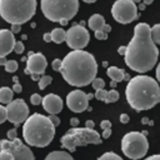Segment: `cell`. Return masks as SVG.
Listing matches in <instances>:
<instances>
[{
  "label": "cell",
  "mask_w": 160,
  "mask_h": 160,
  "mask_svg": "<svg viewBox=\"0 0 160 160\" xmlns=\"http://www.w3.org/2000/svg\"><path fill=\"white\" fill-rule=\"evenodd\" d=\"M125 64L136 72H148L152 70L159 58V49L151 38V26L146 22H139L134 28V35L126 46Z\"/></svg>",
  "instance_id": "6da1fadb"
},
{
  "label": "cell",
  "mask_w": 160,
  "mask_h": 160,
  "mask_svg": "<svg viewBox=\"0 0 160 160\" xmlns=\"http://www.w3.org/2000/svg\"><path fill=\"white\" fill-rule=\"evenodd\" d=\"M60 72L69 85L76 88L86 86L96 78L98 62L91 52L72 50L62 59Z\"/></svg>",
  "instance_id": "7a4b0ae2"
},
{
  "label": "cell",
  "mask_w": 160,
  "mask_h": 160,
  "mask_svg": "<svg viewBox=\"0 0 160 160\" xmlns=\"http://www.w3.org/2000/svg\"><path fill=\"white\" fill-rule=\"evenodd\" d=\"M125 95L134 110H149L160 102V85L151 76L138 75L129 80Z\"/></svg>",
  "instance_id": "3957f363"
},
{
  "label": "cell",
  "mask_w": 160,
  "mask_h": 160,
  "mask_svg": "<svg viewBox=\"0 0 160 160\" xmlns=\"http://www.w3.org/2000/svg\"><path fill=\"white\" fill-rule=\"evenodd\" d=\"M22 136L28 145L45 148L55 136V126L49 116L35 112L25 120L22 125Z\"/></svg>",
  "instance_id": "277c9868"
},
{
  "label": "cell",
  "mask_w": 160,
  "mask_h": 160,
  "mask_svg": "<svg viewBox=\"0 0 160 160\" xmlns=\"http://www.w3.org/2000/svg\"><path fill=\"white\" fill-rule=\"evenodd\" d=\"M36 11V0H0V16L10 24H25Z\"/></svg>",
  "instance_id": "5b68a950"
},
{
  "label": "cell",
  "mask_w": 160,
  "mask_h": 160,
  "mask_svg": "<svg viewBox=\"0 0 160 160\" xmlns=\"http://www.w3.org/2000/svg\"><path fill=\"white\" fill-rule=\"evenodd\" d=\"M40 9L48 20L66 25L78 14L79 0H41Z\"/></svg>",
  "instance_id": "8992f818"
},
{
  "label": "cell",
  "mask_w": 160,
  "mask_h": 160,
  "mask_svg": "<svg viewBox=\"0 0 160 160\" xmlns=\"http://www.w3.org/2000/svg\"><path fill=\"white\" fill-rule=\"evenodd\" d=\"M101 136L98 131H95V129L91 128H78V126H72L71 129H69L60 139V144L61 148L70 150V151H75L76 148L79 146H85L89 144H95L99 145L101 144Z\"/></svg>",
  "instance_id": "52a82bcc"
},
{
  "label": "cell",
  "mask_w": 160,
  "mask_h": 160,
  "mask_svg": "<svg viewBox=\"0 0 160 160\" xmlns=\"http://www.w3.org/2000/svg\"><path fill=\"white\" fill-rule=\"evenodd\" d=\"M149 142L146 135L140 131H130L121 139V151L131 160H139L146 155Z\"/></svg>",
  "instance_id": "ba28073f"
},
{
  "label": "cell",
  "mask_w": 160,
  "mask_h": 160,
  "mask_svg": "<svg viewBox=\"0 0 160 160\" xmlns=\"http://www.w3.org/2000/svg\"><path fill=\"white\" fill-rule=\"evenodd\" d=\"M138 10L132 0H116L111 6V15L120 24H130L138 18Z\"/></svg>",
  "instance_id": "9c48e42d"
},
{
  "label": "cell",
  "mask_w": 160,
  "mask_h": 160,
  "mask_svg": "<svg viewBox=\"0 0 160 160\" xmlns=\"http://www.w3.org/2000/svg\"><path fill=\"white\" fill-rule=\"evenodd\" d=\"M1 150L10 151L15 160H35V156L30 148L25 145L19 138H15L14 140H0V151Z\"/></svg>",
  "instance_id": "30bf717a"
},
{
  "label": "cell",
  "mask_w": 160,
  "mask_h": 160,
  "mask_svg": "<svg viewBox=\"0 0 160 160\" xmlns=\"http://www.w3.org/2000/svg\"><path fill=\"white\" fill-rule=\"evenodd\" d=\"M90 40V34L85 26L80 24L72 25L69 30H66V44L72 50H81L84 49Z\"/></svg>",
  "instance_id": "8fae6325"
},
{
  "label": "cell",
  "mask_w": 160,
  "mask_h": 160,
  "mask_svg": "<svg viewBox=\"0 0 160 160\" xmlns=\"http://www.w3.org/2000/svg\"><path fill=\"white\" fill-rule=\"evenodd\" d=\"M6 111L8 120L15 126L20 125L21 122H25V120L29 118V108L22 99H15L10 101L6 106Z\"/></svg>",
  "instance_id": "7c38bea8"
},
{
  "label": "cell",
  "mask_w": 160,
  "mask_h": 160,
  "mask_svg": "<svg viewBox=\"0 0 160 160\" xmlns=\"http://www.w3.org/2000/svg\"><path fill=\"white\" fill-rule=\"evenodd\" d=\"M89 95L82 90H72L66 96V105L74 112H82L89 108Z\"/></svg>",
  "instance_id": "4fadbf2b"
},
{
  "label": "cell",
  "mask_w": 160,
  "mask_h": 160,
  "mask_svg": "<svg viewBox=\"0 0 160 160\" xmlns=\"http://www.w3.org/2000/svg\"><path fill=\"white\" fill-rule=\"evenodd\" d=\"M48 66L46 58L41 52H29V56L26 59V69L24 70L25 74L32 75V74H44Z\"/></svg>",
  "instance_id": "5bb4252c"
},
{
  "label": "cell",
  "mask_w": 160,
  "mask_h": 160,
  "mask_svg": "<svg viewBox=\"0 0 160 160\" xmlns=\"http://www.w3.org/2000/svg\"><path fill=\"white\" fill-rule=\"evenodd\" d=\"M15 36L11 30L0 29V58L9 55L14 50Z\"/></svg>",
  "instance_id": "9a60e30c"
},
{
  "label": "cell",
  "mask_w": 160,
  "mask_h": 160,
  "mask_svg": "<svg viewBox=\"0 0 160 160\" xmlns=\"http://www.w3.org/2000/svg\"><path fill=\"white\" fill-rule=\"evenodd\" d=\"M62 100L56 94H48L42 98V108L50 115H56L62 110Z\"/></svg>",
  "instance_id": "2e32d148"
},
{
  "label": "cell",
  "mask_w": 160,
  "mask_h": 160,
  "mask_svg": "<svg viewBox=\"0 0 160 160\" xmlns=\"http://www.w3.org/2000/svg\"><path fill=\"white\" fill-rule=\"evenodd\" d=\"M105 24H106V22H105V19H104V16L100 15V14H94V15H91V16L89 18V20H88L89 28H90L91 30H94V31H96V30H102V28H104Z\"/></svg>",
  "instance_id": "e0dca14e"
},
{
  "label": "cell",
  "mask_w": 160,
  "mask_h": 160,
  "mask_svg": "<svg viewBox=\"0 0 160 160\" xmlns=\"http://www.w3.org/2000/svg\"><path fill=\"white\" fill-rule=\"evenodd\" d=\"M106 74H108V76H109L111 80H114V81H116V82H120V81L124 80L126 72H125L122 69H120V68L109 66L108 70H106Z\"/></svg>",
  "instance_id": "ac0fdd59"
},
{
  "label": "cell",
  "mask_w": 160,
  "mask_h": 160,
  "mask_svg": "<svg viewBox=\"0 0 160 160\" xmlns=\"http://www.w3.org/2000/svg\"><path fill=\"white\" fill-rule=\"evenodd\" d=\"M45 160H74L72 156L69 152L58 150V151H51L46 155Z\"/></svg>",
  "instance_id": "d6986e66"
},
{
  "label": "cell",
  "mask_w": 160,
  "mask_h": 160,
  "mask_svg": "<svg viewBox=\"0 0 160 160\" xmlns=\"http://www.w3.org/2000/svg\"><path fill=\"white\" fill-rule=\"evenodd\" d=\"M12 96H14V90L11 88H8V86L0 88V102L1 104L8 105L10 101H12Z\"/></svg>",
  "instance_id": "ffe728a7"
},
{
  "label": "cell",
  "mask_w": 160,
  "mask_h": 160,
  "mask_svg": "<svg viewBox=\"0 0 160 160\" xmlns=\"http://www.w3.org/2000/svg\"><path fill=\"white\" fill-rule=\"evenodd\" d=\"M51 34V39L56 44H61L66 40V31L62 30L61 28H56V29H52V31L50 32Z\"/></svg>",
  "instance_id": "44dd1931"
},
{
  "label": "cell",
  "mask_w": 160,
  "mask_h": 160,
  "mask_svg": "<svg viewBox=\"0 0 160 160\" xmlns=\"http://www.w3.org/2000/svg\"><path fill=\"white\" fill-rule=\"evenodd\" d=\"M151 38L155 44L160 45V24H155L151 26Z\"/></svg>",
  "instance_id": "7402d4cb"
},
{
  "label": "cell",
  "mask_w": 160,
  "mask_h": 160,
  "mask_svg": "<svg viewBox=\"0 0 160 160\" xmlns=\"http://www.w3.org/2000/svg\"><path fill=\"white\" fill-rule=\"evenodd\" d=\"M95 98H96L98 100H100V101L109 102V101H108L109 91H108V90H105V88H104V89H99V90H96V91H95Z\"/></svg>",
  "instance_id": "603a6c76"
},
{
  "label": "cell",
  "mask_w": 160,
  "mask_h": 160,
  "mask_svg": "<svg viewBox=\"0 0 160 160\" xmlns=\"http://www.w3.org/2000/svg\"><path fill=\"white\" fill-rule=\"evenodd\" d=\"M51 81H52V78L50 75H42L40 78V80H39V88L41 90H44L46 86H49L51 84Z\"/></svg>",
  "instance_id": "cb8c5ba5"
},
{
  "label": "cell",
  "mask_w": 160,
  "mask_h": 160,
  "mask_svg": "<svg viewBox=\"0 0 160 160\" xmlns=\"http://www.w3.org/2000/svg\"><path fill=\"white\" fill-rule=\"evenodd\" d=\"M98 160H122L121 156H119L118 154L115 152H111V151H108L105 154H102L101 156H99Z\"/></svg>",
  "instance_id": "d4e9b609"
},
{
  "label": "cell",
  "mask_w": 160,
  "mask_h": 160,
  "mask_svg": "<svg viewBox=\"0 0 160 160\" xmlns=\"http://www.w3.org/2000/svg\"><path fill=\"white\" fill-rule=\"evenodd\" d=\"M4 66H5V70L8 72H15L18 70V68H19V65H18V62L15 60H8V62Z\"/></svg>",
  "instance_id": "484cf974"
},
{
  "label": "cell",
  "mask_w": 160,
  "mask_h": 160,
  "mask_svg": "<svg viewBox=\"0 0 160 160\" xmlns=\"http://www.w3.org/2000/svg\"><path fill=\"white\" fill-rule=\"evenodd\" d=\"M91 85H92V88H94L95 90H99V89H104V88H105V81H104L101 78H95V79L92 80Z\"/></svg>",
  "instance_id": "4316f807"
},
{
  "label": "cell",
  "mask_w": 160,
  "mask_h": 160,
  "mask_svg": "<svg viewBox=\"0 0 160 160\" xmlns=\"http://www.w3.org/2000/svg\"><path fill=\"white\" fill-rule=\"evenodd\" d=\"M119 98H120L119 92H118L115 89H111V90L109 91V98H108V101H109V102H115V101H118V100H119Z\"/></svg>",
  "instance_id": "83f0119b"
},
{
  "label": "cell",
  "mask_w": 160,
  "mask_h": 160,
  "mask_svg": "<svg viewBox=\"0 0 160 160\" xmlns=\"http://www.w3.org/2000/svg\"><path fill=\"white\" fill-rule=\"evenodd\" d=\"M30 102L32 105H40V104H42V98L39 94H32L30 96Z\"/></svg>",
  "instance_id": "f1b7e54d"
},
{
  "label": "cell",
  "mask_w": 160,
  "mask_h": 160,
  "mask_svg": "<svg viewBox=\"0 0 160 160\" xmlns=\"http://www.w3.org/2000/svg\"><path fill=\"white\" fill-rule=\"evenodd\" d=\"M0 160H15L12 154L8 150H1L0 151Z\"/></svg>",
  "instance_id": "f546056e"
},
{
  "label": "cell",
  "mask_w": 160,
  "mask_h": 160,
  "mask_svg": "<svg viewBox=\"0 0 160 160\" xmlns=\"http://www.w3.org/2000/svg\"><path fill=\"white\" fill-rule=\"evenodd\" d=\"M94 35L98 40H106L108 39V34L104 30H96V31H94Z\"/></svg>",
  "instance_id": "4dcf8cb0"
},
{
  "label": "cell",
  "mask_w": 160,
  "mask_h": 160,
  "mask_svg": "<svg viewBox=\"0 0 160 160\" xmlns=\"http://www.w3.org/2000/svg\"><path fill=\"white\" fill-rule=\"evenodd\" d=\"M5 120H8V111L5 106L0 105V124H2Z\"/></svg>",
  "instance_id": "1f68e13d"
},
{
  "label": "cell",
  "mask_w": 160,
  "mask_h": 160,
  "mask_svg": "<svg viewBox=\"0 0 160 160\" xmlns=\"http://www.w3.org/2000/svg\"><path fill=\"white\" fill-rule=\"evenodd\" d=\"M61 64H62V60H60V59H54L52 62H51V68H52V70H54V71H60Z\"/></svg>",
  "instance_id": "d6a6232c"
},
{
  "label": "cell",
  "mask_w": 160,
  "mask_h": 160,
  "mask_svg": "<svg viewBox=\"0 0 160 160\" xmlns=\"http://www.w3.org/2000/svg\"><path fill=\"white\" fill-rule=\"evenodd\" d=\"M24 44H22V41H16L15 42V45H14V51L16 52V54H21L22 51H24Z\"/></svg>",
  "instance_id": "836d02e7"
},
{
  "label": "cell",
  "mask_w": 160,
  "mask_h": 160,
  "mask_svg": "<svg viewBox=\"0 0 160 160\" xmlns=\"http://www.w3.org/2000/svg\"><path fill=\"white\" fill-rule=\"evenodd\" d=\"M15 138H18L16 129H10V130L8 131V139H9V140H14Z\"/></svg>",
  "instance_id": "e575fe53"
},
{
  "label": "cell",
  "mask_w": 160,
  "mask_h": 160,
  "mask_svg": "<svg viewBox=\"0 0 160 160\" xmlns=\"http://www.w3.org/2000/svg\"><path fill=\"white\" fill-rule=\"evenodd\" d=\"M49 119L51 120V122L54 124V126H55V128L60 125V119H59L56 115H50V116H49Z\"/></svg>",
  "instance_id": "d590c367"
},
{
  "label": "cell",
  "mask_w": 160,
  "mask_h": 160,
  "mask_svg": "<svg viewBox=\"0 0 160 160\" xmlns=\"http://www.w3.org/2000/svg\"><path fill=\"white\" fill-rule=\"evenodd\" d=\"M100 128H101L102 130H105V129H111V122H110L109 120H102V121L100 122Z\"/></svg>",
  "instance_id": "8d00e7d4"
},
{
  "label": "cell",
  "mask_w": 160,
  "mask_h": 160,
  "mask_svg": "<svg viewBox=\"0 0 160 160\" xmlns=\"http://www.w3.org/2000/svg\"><path fill=\"white\" fill-rule=\"evenodd\" d=\"M14 34H18V32H20V30H21V25L20 24H11V29H10Z\"/></svg>",
  "instance_id": "74e56055"
},
{
  "label": "cell",
  "mask_w": 160,
  "mask_h": 160,
  "mask_svg": "<svg viewBox=\"0 0 160 160\" xmlns=\"http://www.w3.org/2000/svg\"><path fill=\"white\" fill-rule=\"evenodd\" d=\"M11 89L14 90V92H18V94H19V92H21V90H22V86H21L19 82H15V84L12 85V88H11Z\"/></svg>",
  "instance_id": "f35d334b"
},
{
  "label": "cell",
  "mask_w": 160,
  "mask_h": 160,
  "mask_svg": "<svg viewBox=\"0 0 160 160\" xmlns=\"http://www.w3.org/2000/svg\"><path fill=\"white\" fill-rule=\"evenodd\" d=\"M110 135H111V129H105V130H102L101 138H104V139H108V138H110Z\"/></svg>",
  "instance_id": "ab89813d"
},
{
  "label": "cell",
  "mask_w": 160,
  "mask_h": 160,
  "mask_svg": "<svg viewBox=\"0 0 160 160\" xmlns=\"http://www.w3.org/2000/svg\"><path fill=\"white\" fill-rule=\"evenodd\" d=\"M42 39H44L45 42H50V41H52V39H51V34H50V32H45V34L42 35Z\"/></svg>",
  "instance_id": "60d3db41"
},
{
  "label": "cell",
  "mask_w": 160,
  "mask_h": 160,
  "mask_svg": "<svg viewBox=\"0 0 160 160\" xmlns=\"http://www.w3.org/2000/svg\"><path fill=\"white\" fill-rule=\"evenodd\" d=\"M120 121H121L122 124L129 122V115H128V114H121V115H120Z\"/></svg>",
  "instance_id": "b9f144b4"
},
{
  "label": "cell",
  "mask_w": 160,
  "mask_h": 160,
  "mask_svg": "<svg viewBox=\"0 0 160 160\" xmlns=\"http://www.w3.org/2000/svg\"><path fill=\"white\" fill-rule=\"evenodd\" d=\"M70 124H71V126H78V125H79V119L71 118V119H70Z\"/></svg>",
  "instance_id": "7bdbcfd3"
},
{
  "label": "cell",
  "mask_w": 160,
  "mask_h": 160,
  "mask_svg": "<svg viewBox=\"0 0 160 160\" xmlns=\"http://www.w3.org/2000/svg\"><path fill=\"white\" fill-rule=\"evenodd\" d=\"M118 52H119L120 55H125V52H126V46H119Z\"/></svg>",
  "instance_id": "ee69618b"
},
{
  "label": "cell",
  "mask_w": 160,
  "mask_h": 160,
  "mask_svg": "<svg viewBox=\"0 0 160 160\" xmlns=\"http://www.w3.org/2000/svg\"><path fill=\"white\" fill-rule=\"evenodd\" d=\"M85 126H86V128H91V129H94V126H95V122H94L92 120H88V121L85 122Z\"/></svg>",
  "instance_id": "f6af8a7d"
},
{
  "label": "cell",
  "mask_w": 160,
  "mask_h": 160,
  "mask_svg": "<svg viewBox=\"0 0 160 160\" xmlns=\"http://www.w3.org/2000/svg\"><path fill=\"white\" fill-rule=\"evenodd\" d=\"M156 80H158V82L160 84V62H159V65L156 66Z\"/></svg>",
  "instance_id": "bcb514c9"
},
{
  "label": "cell",
  "mask_w": 160,
  "mask_h": 160,
  "mask_svg": "<svg viewBox=\"0 0 160 160\" xmlns=\"http://www.w3.org/2000/svg\"><path fill=\"white\" fill-rule=\"evenodd\" d=\"M145 160H160V154H156V155H151V156L146 158Z\"/></svg>",
  "instance_id": "7dc6e473"
},
{
  "label": "cell",
  "mask_w": 160,
  "mask_h": 160,
  "mask_svg": "<svg viewBox=\"0 0 160 160\" xmlns=\"http://www.w3.org/2000/svg\"><path fill=\"white\" fill-rule=\"evenodd\" d=\"M102 30H104L106 34H109V32L111 31V25H109V24H105V25H104V28H102Z\"/></svg>",
  "instance_id": "c3c4849f"
},
{
  "label": "cell",
  "mask_w": 160,
  "mask_h": 160,
  "mask_svg": "<svg viewBox=\"0 0 160 160\" xmlns=\"http://www.w3.org/2000/svg\"><path fill=\"white\" fill-rule=\"evenodd\" d=\"M6 62H8V60L5 59V56H1L0 58V65H5Z\"/></svg>",
  "instance_id": "681fc988"
},
{
  "label": "cell",
  "mask_w": 160,
  "mask_h": 160,
  "mask_svg": "<svg viewBox=\"0 0 160 160\" xmlns=\"http://www.w3.org/2000/svg\"><path fill=\"white\" fill-rule=\"evenodd\" d=\"M31 79H32L34 81H35V80H38V81H39V80H40V78H39V74H32V75H31Z\"/></svg>",
  "instance_id": "f907efd6"
},
{
  "label": "cell",
  "mask_w": 160,
  "mask_h": 160,
  "mask_svg": "<svg viewBox=\"0 0 160 160\" xmlns=\"http://www.w3.org/2000/svg\"><path fill=\"white\" fill-rule=\"evenodd\" d=\"M145 6H146V5H145L144 2H141V4L138 6V9H139V10H145Z\"/></svg>",
  "instance_id": "816d5d0a"
},
{
  "label": "cell",
  "mask_w": 160,
  "mask_h": 160,
  "mask_svg": "<svg viewBox=\"0 0 160 160\" xmlns=\"http://www.w3.org/2000/svg\"><path fill=\"white\" fill-rule=\"evenodd\" d=\"M152 1H154V0H142V2H144L145 5H150V4H152Z\"/></svg>",
  "instance_id": "f5cc1de1"
},
{
  "label": "cell",
  "mask_w": 160,
  "mask_h": 160,
  "mask_svg": "<svg viewBox=\"0 0 160 160\" xmlns=\"http://www.w3.org/2000/svg\"><path fill=\"white\" fill-rule=\"evenodd\" d=\"M110 86H111V89H114V88L116 86V81H114V80H111V82H110Z\"/></svg>",
  "instance_id": "db71d44e"
},
{
  "label": "cell",
  "mask_w": 160,
  "mask_h": 160,
  "mask_svg": "<svg viewBox=\"0 0 160 160\" xmlns=\"http://www.w3.org/2000/svg\"><path fill=\"white\" fill-rule=\"evenodd\" d=\"M84 2H88V4H91V2H95L96 0H82Z\"/></svg>",
  "instance_id": "11a10c76"
},
{
  "label": "cell",
  "mask_w": 160,
  "mask_h": 160,
  "mask_svg": "<svg viewBox=\"0 0 160 160\" xmlns=\"http://www.w3.org/2000/svg\"><path fill=\"white\" fill-rule=\"evenodd\" d=\"M18 80H19V78H18V76H14V78H12V81H14V84H15V82H18Z\"/></svg>",
  "instance_id": "9f6ffc18"
},
{
  "label": "cell",
  "mask_w": 160,
  "mask_h": 160,
  "mask_svg": "<svg viewBox=\"0 0 160 160\" xmlns=\"http://www.w3.org/2000/svg\"><path fill=\"white\" fill-rule=\"evenodd\" d=\"M141 122H142V124H146V122H148V119H146V118H142Z\"/></svg>",
  "instance_id": "6f0895ef"
},
{
  "label": "cell",
  "mask_w": 160,
  "mask_h": 160,
  "mask_svg": "<svg viewBox=\"0 0 160 160\" xmlns=\"http://www.w3.org/2000/svg\"><path fill=\"white\" fill-rule=\"evenodd\" d=\"M102 66H104V68L108 66V62H106V61H102Z\"/></svg>",
  "instance_id": "680465c9"
},
{
  "label": "cell",
  "mask_w": 160,
  "mask_h": 160,
  "mask_svg": "<svg viewBox=\"0 0 160 160\" xmlns=\"http://www.w3.org/2000/svg\"><path fill=\"white\" fill-rule=\"evenodd\" d=\"M26 38H28L26 35H22V36H21V39H22V40H26Z\"/></svg>",
  "instance_id": "91938a15"
},
{
  "label": "cell",
  "mask_w": 160,
  "mask_h": 160,
  "mask_svg": "<svg viewBox=\"0 0 160 160\" xmlns=\"http://www.w3.org/2000/svg\"><path fill=\"white\" fill-rule=\"evenodd\" d=\"M134 2H140V1H142V0H132Z\"/></svg>",
  "instance_id": "94428289"
}]
</instances>
